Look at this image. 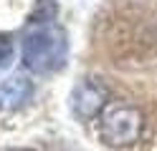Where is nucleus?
I'll return each instance as SVG.
<instances>
[{"instance_id": "4", "label": "nucleus", "mask_w": 157, "mask_h": 151, "mask_svg": "<svg viewBox=\"0 0 157 151\" xmlns=\"http://www.w3.org/2000/svg\"><path fill=\"white\" fill-rule=\"evenodd\" d=\"M33 98V86L23 78H8L0 83V111H13Z\"/></svg>"}, {"instance_id": "7", "label": "nucleus", "mask_w": 157, "mask_h": 151, "mask_svg": "<svg viewBox=\"0 0 157 151\" xmlns=\"http://www.w3.org/2000/svg\"><path fill=\"white\" fill-rule=\"evenodd\" d=\"M10 151H33V149H10Z\"/></svg>"}, {"instance_id": "5", "label": "nucleus", "mask_w": 157, "mask_h": 151, "mask_svg": "<svg viewBox=\"0 0 157 151\" xmlns=\"http://www.w3.org/2000/svg\"><path fill=\"white\" fill-rule=\"evenodd\" d=\"M58 13V3L56 0H36V10L31 13V23H53V18Z\"/></svg>"}, {"instance_id": "6", "label": "nucleus", "mask_w": 157, "mask_h": 151, "mask_svg": "<svg viewBox=\"0 0 157 151\" xmlns=\"http://www.w3.org/2000/svg\"><path fill=\"white\" fill-rule=\"evenodd\" d=\"M13 53H15L13 38H10V35H0V68L8 66V63L13 60Z\"/></svg>"}, {"instance_id": "1", "label": "nucleus", "mask_w": 157, "mask_h": 151, "mask_svg": "<svg viewBox=\"0 0 157 151\" xmlns=\"http://www.w3.org/2000/svg\"><path fill=\"white\" fill-rule=\"evenodd\" d=\"M68 43L58 25L38 23L23 35V66L33 73H53L66 63Z\"/></svg>"}, {"instance_id": "3", "label": "nucleus", "mask_w": 157, "mask_h": 151, "mask_svg": "<svg viewBox=\"0 0 157 151\" xmlns=\"http://www.w3.org/2000/svg\"><path fill=\"white\" fill-rule=\"evenodd\" d=\"M104 106H106V88L94 78L81 81L76 86V91L71 93V111L84 121H89L96 113H101Z\"/></svg>"}, {"instance_id": "2", "label": "nucleus", "mask_w": 157, "mask_h": 151, "mask_svg": "<svg viewBox=\"0 0 157 151\" xmlns=\"http://www.w3.org/2000/svg\"><path fill=\"white\" fill-rule=\"evenodd\" d=\"M142 128H144L142 111L124 101H112L99 113V138L106 146L114 149L132 146L142 136Z\"/></svg>"}]
</instances>
